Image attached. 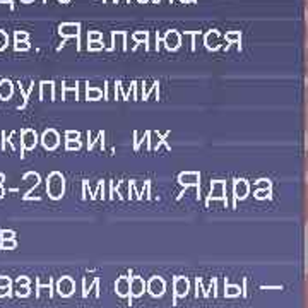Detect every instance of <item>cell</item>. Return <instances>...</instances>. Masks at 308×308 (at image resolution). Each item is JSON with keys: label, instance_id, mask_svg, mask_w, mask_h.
Instances as JSON below:
<instances>
[{"label": "cell", "instance_id": "9c48e42d", "mask_svg": "<svg viewBox=\"0 0 308 308\" xmlns=\"http://www.w3.org/2000/svg\"><path fill=\"white\" fill-rule=\"evenodd\" d=\"M0 286H9V279H6V278L0 279Z\"/></svg>", "mask_w": 308, "mask_h": 308}, {"label": "cell", "instance_id": "7a4b0ae2", "mask_svg": "<svg viewBox=\"0 0 308 308\" xmlns=\"http://www.w3.org/2000/svg\"><path fill=\"white\" fill-rule=\"evenodd\" d=\"M57 140H58L57 134L53 132V130H48V132H45V135H43V146L48 149H53L57 146Z\"/></svg>", "mask_w": 308, "mask_h": 308}, {"label": "cell", "instance_id": "7c38bea8", "mask_svg": "<svg viewBox=\"0 0 308 308\" xmlns=\"http://www.w3.org/2000/svg\"><path fill=\"white\" fill-rule=\"evenodd\" d=\"M2 182H4V175L0 173V183H2Z\"/></svg>", "mask_w": 308, "mask_h": 308}, {"label": "cell", "instance_id": "3957f363", "mask_svg": "<svg viewBox=\"0 0 308 308\" xmlns=\"http://www.w3.org/2000/svg\"><path fill=\"white\" fill-rule=\"evenodd\" d=\"M22 140H24V147H26V149L34 147V144H36V134L33 132V130H24V132H22Z\"/></svg>", "mask_w": 308, "mask_h": 308}, {"label": "cell", "instance_id": "30bf717a", "mask_svg": "<svg viewBox=\"0 0 308 308\" xmlns=\"http://www.w3.org/2000/svg\"><path fill=\"white\" fill-rule=\"evenodd\" d=\"M6 294H9V288H0V296H6Z\"/></svg>", "mask_w": 308, "mask_h": 308}, {"label": "cell", "instance_id": "ba28073f", "mask_svg": "<svg viewBox=\"0 0 308 308\" xmlns=\"http://www.w3.org/2000/svg\"><path fill=\"white\" fill-rule=\"evenodd\" d=\"M12 237H14V233H12V231H2V238L4 240H11Z\"/></svg>", "mask_w": 308, "mask_h": 308}, {"label": "cell", "instance_id": "9a60e30c", "mask_svg": "<svg viewBox=\"0 0 308 308\" xmlns=\"http://www.w3.org/2000/svg\"><path fill=\"white\" fill-rule=\"evenodd\" d=\"M306 168H308V160H306ZM306 196H308V192H306Z\"/></svg>", "mask_w": 308, "mask_h": 308}, {"label": "cell", "instance_id": "5b68a950", "mask_svg": "<svg viewBox=\"0 0 308 308\" xmlns=\"http://www.w3.org/2000/svg\"><path fill=\"white\" fill-rule=\"evenodd\" d=\"M58 291H60V294H70L72 291V283L69 279H62L60 283H58Z\"/></svg>", "mask_w": 308, "mask_h": 308}, {"label": "cell", "instance_id": "8992f818", "mask_svg": "<svg viewBox=\"0 0 308 308\" xmlns=\"http://www.w3.org/2000/svg\"><path fill=\"white\" fill-rule=\"evenodd\" d=\"M6 45H7V34L4 33V31H0V50L6 48Z\"/></svg>", "mask_w": 308, "mask_h": 308}, {"label": "cell", "instance_id": "4fadbf2b", "mask_svg": "<svg viewBox=\"0 0 308 308\" xmlns=\"http://www.w3.org/2000/svg\"><path fill=\"white\" fill-rule=\"evenodd\" d=\"M4 196V190H2V187H0V197H2Z\"/></svg>", "mask_w": 308, "mask_h": 308}, {"label": "cell", "instance_id": "52a82bcc", "mask_svg": "<svg viewBox=\"0 0 308 308\" xmlns=\"http://www.w3.org/2000/svg\"><path fill=\"white\" fill-rule=\"evenodd\" d=\"M16 247V242H12V240H4L2 242V248L6 250V248H14Z\"/></svg>", "mask_w": 308, "mask_h": 308}, {"label": "cell", "instance_id": "5bb4252c", "mask_svg": "<svg viewBox=\"0 0 308 308\" xmlns=\"http://www.w3.org/2000/svg\"><path fill=\"white\" fill-rule=\"evenodd\" d=\"M306 74H308V58H306Z\"/></svg>", "mask_w": 308, "mask_h": 308}, {"label": "cell", "instance_id": "6da1fadb", "mask_svg": "<svg viewBox=\"0 0 308 308\" xmlns=\"http://www.w3.org/2000/svg\"><path fill=\"white\" fill-rule=\"evenodd\" d=\"M48 192L53 199L62 197L63 194V178L58 173H53L48 180Z\"/></svg>", "mask_w": 308, "mask_h": 308}, {"label": "cell", "instance_id": "277c9868", "mask_svg": "<svg viewBox=\"0 0 308 308\" xmlns=\"http://www.w3.org/2000/svg\"><path fill=\"white\" fill-rule=\"evenodd\" d=\"M11 94H12V84L9 83V81H2V83H0V98L7 99Z\"/></svg>", "mask_w": 308, "mask_h": 308}, {"label": "cell", "instance_id": "8fae6325", "mask_svg": "<svg viewBox=\"0 0 308 308\" xmlns=\"http://www.w3.org/2000/svg\"><path fill=\"white\" fill-rule=\"evenodd\" d=\"M16 48H17V50H21V48L24 50V48H28V45H26V43H22V45H21V43H17V47H16Z\"/></svg>", "mask_w": 308, "mask_h": 308}, {"label": "cell", "instance_id": "2e32d148", "mask_svg": "<svg viewBox=\"0 0 308 308\" xmlns=\"http://www.w3.org/2000/svg\"><path fill=\"white\" fill-rule=\"evenodd\" d=\"M306 2H308V0H306Z\"/></svg>", "mask_w": 308, "mask_h": 308}]
</instances>
